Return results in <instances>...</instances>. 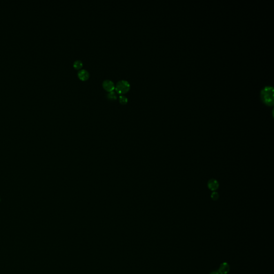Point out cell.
<instances>
[{
  "label": "cell",
  "instance_id": "obj_8",
  "mask_svg": "<svg viewBox=\"0 0 274 274\" xmlns=\"http://www.w3.org/2000/svg\"><path fill=\"white\" fill-rule=\"evenodd\" d=\"M82 66V62L80 60H76L73 63V66L77 69H80Z\"/></svg>",
  "mask_w": 274,
  "mask_h": 274
},
{
  "label": "cell",
  "instance_id": "obj_3",
  "mask_svg": "<svg viewBox=\"0 0 274 274\" xmlns=\"http://www.w3.org/2000/svg\"><path fill=\"white\" fill-rule=\"evenodd\" d=\"M230 265L228 262H224L220 264L218 271L220 274H228L230 271Z\"/></svg>",
  "mask_w": 274,
  "mask_h": 274
},
{
  "label": "cell",
  "instance_id": "obj_9",
  "mask_svg": "<svg viewBox=\"0 0 274 274\" xmlns=\"http://www.w3.org/2000/svg\"><path fill=\"white\" fill-rule=\"evenodd\" d=\"M119 100L121 104H125L128 101V99L124 95H120L119 97Z\"/></svg>",
  "mask_w": 274,
  "mask_h": 274
},
{
  "label": "cell",
  "instance_id": "obj_10",
  "mask_svg": "<svg viewBox=\"0 0 274 274\" xmlns=\"http://www.w3.org/2000/svg\"><path fill=\"white\" fill-rule=\"evenodd\" d=\"M211 198L213 199L214 200H218V199L219 197L218 194L217 192H213L211 194Z\"/></svg>",
  "mask_w": 274,
  "mask_h": 274
},
{
  "label": "cell",
  "instance_id": "obj_11",
  "mask_svg": "<svg viewBox=\"0 0 274 274\" xmlns=\"http://www.w3.org/2000/svg\"><path fill=\"white\" fill-rule=\"evenodd\" d=\"M209 274H220L218 271H213Z\"/></svg>",
  "mask_w": 274,
  "mask_h": 274
},
{
  "label": "cell",
  "instance_id": "obj_12",
  "mask_svg": "<svg viewBox=\"0 0 274 274\" xmlns=\"http://www.w3.org/2000/svg\"><path fill=\"white\" fill-rule=\"evenodd\" d=\"M0 201H1V198H0Z\"/></svg>",
  "mask_w": 274,
  "mask_h": 274
},
{
  "label": "cell",
  "instance_id": "obj_6",
  "mask_svg": "<svg viewBox=\"0 0 274 274\" xmlns=\"http://www.w3.org/2000/svg\"><path fill=\"white\" fill-rule=\"evenodd\" d=\"M208 186L209 189H211V191H215L218 189L219 184L216 180L211 179L208 182Z\"/></svg>",
  "mask_w": 274,
  "mask_h": 274
},
{
  "label": "cell",
  "instance_id": "obj_1",
  "mask_svg": "<svg viewBox=\"0 0 274 274\" xmlns=\"http://www.w3.org/2000/svg\"><path fill=\"white\" fill-rule=\"evenodd\" d=\"M260 98L265 104L268 106L274 104V87L272 86H265L260 91Z\"/></svg>",
  "mask_w": 274,
  "mask_h": 274
},
{
  "label": "cell",
  "instance_id": "obj_5",
  "mask_svg": "<svg viewBox=\"0 0 274 274\" xmlns=\"http://www.w3.org/2000/svg\"><path fill=\"white\" fill-rule=\"evenodd\" d=\"M78 76L80 79L82 80H86L89 77V73L88 71L85 69H82L78 72Z\"/></svg>",
  "mask_w": 274,
  "mask_h": 274
},
{
  "label": "cell",
  "instance_id": "obj_2",
  "mask_svg": "<svg viewBox=\"0 0 274 274\" xmlns=\"http://www.w3.org/2000/svg\"><path fill=\"white\" fill-rule=\"evenodd\" d=\"M115 88L118 94H124L129 90L130 84L127 80H121L117 83Z\"/></svg>",
  "mask_w": 274,
  "mask_h": 274
},
{
  "label": "cell",
  "instance_id": "obj_4",
  "mask_svg": "<svg viewBox=\"0 0 274 274\" xmlns=\"http://www.w3.org/2000/svg\"><path fill=\"white\" fill-rule=\"evenodd\" d=\"M102 86L107 91H113L115 88V85L113 81L109 79H106L103 82Z\"/></svg>",
  "mask_w": 274,
  "mask_h": 274
},
{
  "label": "cell",
  "instance_id": "obj_7",
  "mask_svg": "<svg viewBox=\"0 0 274 274\" xmlns=\"http://www.w3.org/2000/svg\"><path fill=\"white\" fill-rule=\"evenodd\" d=\"M107 98L110 99V100H116L117 98V96L116 93L115 92L111 91L109 92L108 93L107 95Z\"/></svg>",
  "mask_w": 274,
  "mask_h": 274
}]
</instances>
